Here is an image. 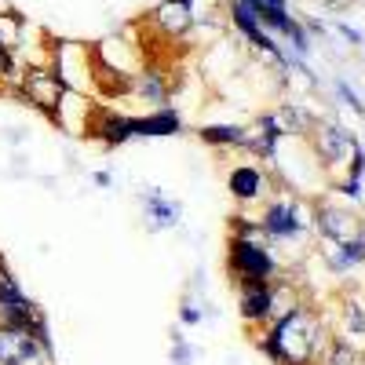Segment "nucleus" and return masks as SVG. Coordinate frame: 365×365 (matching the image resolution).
Segmentation results:
<instances>
[{
    "mask_svg": "<svg viewBox=\"0 0 365 365\" xmlns=\"http://www.w3.org/2000/svg\"><path fill=\"white\" fill-rule=\"evenodd\" d=\"M263 230H267V234H278V237H285V234H296V230H299V220H296V205H289V201L270 205V208H267V216H263Z\"/></svg>",
    "mask_w": 365,
    "mask_h": 365,
    "instance_id": "6",
    "label": "nucleus"
},
{
    "mask_svg": "<svg viewBox=\"0 0 365 365\" xmlns=\"http://www.w3.org/2000/svg\"><path fill=\"white\" fill-rule=\"evenodd\" d=\"M237 274H241V285H270V256L267 249L252 245V241H234V252H230Z\"/></svg>",
    "mask_w": 365,
    "mask_h": 365,
    "instance_id": "2",
    "label": "nucleus"
},
{
    "mask_svg": "<svg viewBox=\"0 0 365 365\" xmlns=\"http://www.w3.org/2000/svg\"><path fill=\"white\" fill-rule=\"evenodd\" d=\"M314 344H318V325L311 314H289L285 322L274 325V340H270V351L278 354L285 365H303V361H311L314 354Z\"/></svg>",
    "mask_w": 365,
    "mask_h": 365,
    "instance_id": "1",
    "label": "nucleus"
},
{
    "mask_svg": "<svg viewBox=\"0 0 365 365\" xmlns=\"http://www.w3.org/2000/svg\"><path fill=\"white\" fill-rule=\"evenodd\" d=\"M259 190H263V175L256 168H234L230 172V194L234 197L252 201V197H259Z\"/></svg>",
    "mask_w": 365,
    "mask_h": 365,
    "instance_id": "8",
    "label": "nucleus"
},
{
    "mask_svg": "<svg viewBox=\"0 0 365 365\" xmlns=\"http://www.w3.org/2000/svg\"><path fill=\"white\" fill-rule=\"evenodd\" d=\"M318 227H322V234L329 241H336V245H344V249L361 241V223L344 208H322L318 212Z\"/></svg>",
    "mask_w": 365,
    "mask_h": 365,
    "instance_id": "4",
    "label": "nucleus"
},
{
    "mask_svg": "<svg viewBox=\"0 0 365 365\" xmlns=\"http://www.w3.org/2000/svg\"><path fill=\"white\" fill-rule=\"evenodd\" d=\"M15 44H19V19L0 15V48H15Z\"/></svg>",
    "mask_w": 365,
    "mask_h": 365,
    "instance_id": "13",
    "label": "nucleus"
},
{
    "mask_svg": "<svg viewBox=\"0 0 365 365\" xmlns=\"http://www.w3.org/2000/svg\"><path fill=\"white\" fill-rule=\"evenodd\" d=\"M146 205H150V212H154V227H172L175 216H179V208H175L172 201H165L161 194H150Z\"/></svg>",
    "mask_w": 365,
    "mask_h": 365,
    "instance_id": "11",
    "label": "nucleus"
},
{
    "mask_svg": "<svg viewBox=\"0 0 365 365\" xmlns=\"http://www.w3.org/2000/svg\"><path fill=\"white\" fill-rule=\"evenodd\" d=\"M161 26L165 29H172V34H179V29H187L190 26V8L187 4H182V0H172V4H165L161 8Z\"/></svg>",
    "mask_w": 365,
    "mask_h": 365,
    "instance_id": "10",
    "label": "nucleus"
},
{
    "mask_svg": "<svg viewBox=\"0 0 365 365\" xmlns=\"http://www.w3.org/2000/svg\"><path fill=\"white\" fill-rule=\"evenodd\" d=\"M347 325H351L354 332H365V307L351 303V307H347Z\"/></svg>",
    "mask_w": 365,
    "mask_h": 365,
    "instance_id": "15",
    "label": "nucleus"
},
{
    "mask_svg": "<svg viewBox=\"0 0 365 365\" xmlns=\"http://www.w3.org/2000/svg\"><path fill=\"white\" fill-rule=\"evenodd\" d=\"M37 354V336L19 325H0V361L4 365H29Z\"/></svg>",
    "mask_w": 365,
    "mask_h": 365,
    "instance_id": "3",
    "label": "nucleus"
},
{
    "mask_svg": "<svg viewBox=\"0 0 365 365\" xmlns=\"http://www.w3.org/2000/svg\"><path fill=\"white\" fill-rule=\"evenodd\" d=\"M26 91H29V96H34V103L44 106V110H55V103H58V81H55V77L34 73V77L26 81Z\"/></svg>",
    "mask_w": 365,
    "mask_h": 365,
    "instance_id": "9",
    "label": "nucleus"
},
{
    "mask_svg": "<svg viewBox=\"0 0 365 365\" xmlns=\"http://www.w3.org/2000/svg\"><path fill=\"white\" fill-rule=\"evenodd\" d=\"M329 365H365V354L354 351L351 344H332V351H329Z\"/></svg>",
    "mask_w": 365,
    "mask_h": 365,
    "instance_id": "12",
    "label": "nucleus"
},
{
    "mask_svg": "<svg viewBox=\"0 0 365 365\" xmlns=\"http://www.w3.org/2000/svg\"><path fill=\"white\" fill-rule=\"evenodd\" d=\"M318 146H322V154H325V161H332V165H340V161H347V158H358V146H354V139L344 132V128H322V135H318Z\"/></svg>",
    "mask_w": 365,
    "mask_h": 365,
    "instance_id": "5",
    "label": "nucleus"
},
{
    "mask_svg": "<svg viewBox=\"0 0 365 365\" xmlns=\"http://www.w3.org/2000/svg\"><path fill=\"white\" fill-rule=\"evenodd\" d=\"M267 307H270V285H241V314L249 322L267 318Z\"/></svg>",
    "mask_w": 365,
    "mask_h": 365,
    "instance_id": "7",
    "label": "nucleus"
},
{
    "mask_svg": "<svg viewBox=\"0 0 365 365\" xmlns=\"http://www.w3.org/2000/svg\"><path fill=\"white\" fill-rule=\"evenodd\" d=\"M241 135L245 132H237V128H208L205 132V139H212V143H241Z\"/></svg>",
    "mask_w": 365,
    "mask_h": 365,
    "instance_id": "14",
    "label": "nucleus"
}]
</instances>
